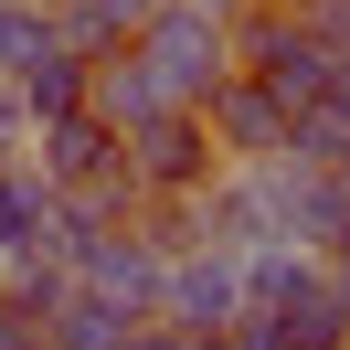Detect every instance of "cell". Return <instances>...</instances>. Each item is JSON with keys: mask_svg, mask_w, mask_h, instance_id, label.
I'll return each instance as SVG.
<instances>
[{"mask_svg": "<svg viewBox=\"0 0 350 350\" xmlns=\"http://www.w3.org/2000/svg\"><path fill=\"white\" fill-rule=\"evenodd\" d=\"M128 53L159 75V96H170V107H202V96L234 75V22H223V11H202V0H159L149 22L128 32Z\"/></svg>", "mask_w": 350, "mask_h": 350, "instance_id": "1", "label": "cell"}, {"mask_svg": "<svg viewBox=\"0 0 350 350\" xmlns=\"http://www.w3.org/2000/svg\"><path fill=\"white\" fill-rule=\"evenodd\" d=\"M159 265H170L159 234H117V213H75V244H64L75 286H96L117 308H159Z\"/></svg>", "mask_w": 350, "mask_h": 350, "instance_id": "2", "label": "cell"}, {"mask_svg": "<svg viewBox=\"0 0 350 350\" xmlns=\"http://www.w3.org/2000/svg\"><path fill=\"white\" fill-rule=\"evenodd\" d=\"M234 308H244V244H213V234L170 244V265H159V319L170 329H223Z\"/></svg>", "mask_w": 350, "mask_h": 350, "instance_id": "3", "label": "cell"}, {"mask_svg": "<svg viewBox=\"0 0 350 350\" xmlns=\"http://www.w3.org/2000/svg\"><path fill=\"white\" fill-rule=\"evenodd\" d=\"M213 170H223V149H213V128H202V107H170V117H149V128H128V180H138V202H149V191L191 202Z\"/></svg>", "mask_w": 350, "mask_h": 350, "instance_id": "4", "label": "cell"}, {"mask_svg": "<svg viewBox=\"0 0 350 350\" xmlns=\"http://www.w3.org/2000/svg\"><path fill=\"white\" fill-rule=\"evenodd\" d=\"M64 244H75V202L32 159H0V265H22V255L64 265Z\"/></svg>", "mask_w": 350, "mask_h": 350, "instance_id": "5", "label": "cell"}, {"mask_svg": "<svg viewBox=\"0 0 350 350\" xmlns=\"http://www.w3.org/2000/svg\"><path fill=\"white\" fill-rule=\"evenodd\" d=\"M202 128H213V149L234 159V170H255V159L286 149V107L255 85V75H223V85L202 96Z\"/></svg>", "mask_w": 350, "mask_h": 350, "instance_id": "6", "label": "cell"}, {"mask_svg": "<svg viewBox=\"0 0 350 350\" xmlns=\"http://www.w3.org/2000/svg\"><path fill=\"white\" fill-rule=\"evenodd\" d=\"M0 85L22 96V117H43V128H53V117H75V107H85V85H96V53H75L64 32H53V43H32L22 64L0 75Z\"/></svg>", "mask_w": 350, "mask_h": 350, "instance_id": "7", "label": "cell"}, {"mask_svg": "<svg viewBox=\"0 0 350 350\" xmlns=\"http://www.w3.org/2000/svg\"><path fill=\"white\" fill-rule=\"evenodd\" d=\"M128 329H138V308L96 297V286H64V297L43 308V350H117Z\"/></svg>", "mask_w": 350, "mask_h": 350, "instance_id": "8", "label": "cell"}, {"mask_svg": "<svg viewBox=\"0 0 350 350\" xmlns=\"http://www.w3.org/2000/svg\"><path fill=\"white\" fill-rule=\"evenodd\" d=\"M0 350H43V308L0 286Z\"/></svg>", "mask_w": 350, "mask_h": 350, "instance_id": "9", "label": "cell"}, {"mask_svg": "<svg viewBox=\"0 0 350 350\" xmlns=\"http://www.w3.org/2000/svg\"><path fill=\"white\" fill-rule=\"evenodd\" d=\"M286 11H297V22L319 32L329 53H350V0H286Z\"/></svg>", "mask_w": 350, "mask_h": 350, "instance_id": "10", "label": "cell"}, {"mask_svg": "<svg viewBox=\"0 0 350 350\" xmlns=\"http://www.w3.org/2000/svg\"><path fill=\"white\" fill-rule=\"evenodd\" d=\"M117 350H202V329H128Z\"/></svg>", "mask_w": 350, "mask_h": 350, "instance_id": "11", "label": "cell"}, {"mask_svg": "<svg viewBox=\"0 0 350 350\" xmlns=\"http://www.w3.org/2000/svg\"><path fill=\"white\" fill-rule=\"evenodd\" d=\"M22 128H32V117H22V96L0 85V159H22Z\"/></svg>", "mask_w": 350, "mask_h": 350, "instance_id": "12", "label": "cell"}, {"mask_svg": "<svg viewBox=\"0 0 350 350\" xmlns=\"http://www.w3.org/2000/svg\"><path fill=\"white\" fill-rule=\"evenodd\" d=\"M202 11H223V22H234V11H255V0H202Z\"/></svg>", "mask_w": 350, "mask_h": 350, "instance_id": "13", "label": "cell"}]
</instances>
